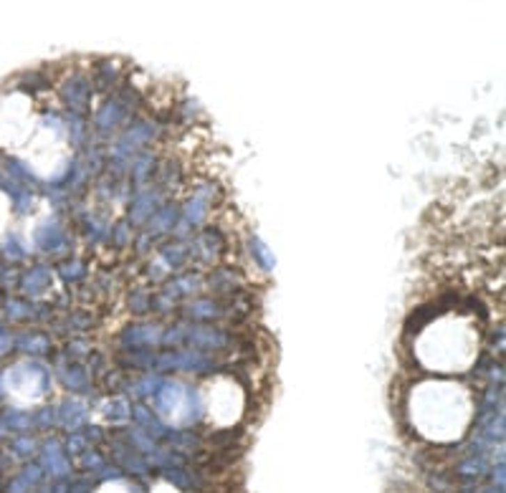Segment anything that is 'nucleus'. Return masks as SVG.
Returning a JSON list of instances; mask_svg holds the SVG:
<instances>
[{
    "label": "nucleus",
    "instance_id": "nucleus-1",
    "mask_svg": "<svg viewBox=\"0 0 506 493\" xmlns=\"http://www.w3.org/2000/svg\"><path fill=\"white\" fill-rule=\"evenodd\" d=\"M3 223H6V200L0 195V228H3Z\"/></svg>",
    "mask_w": 506,
    "mask_h": 493
}]
</instances>
